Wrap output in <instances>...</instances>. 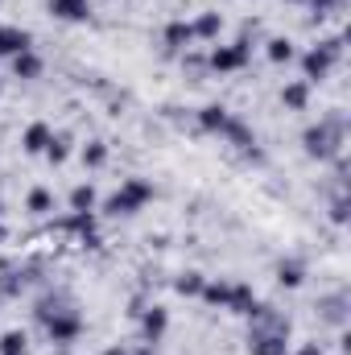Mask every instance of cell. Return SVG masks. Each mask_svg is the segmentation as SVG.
Segmentation results:
<instances>
[{
	"instance_id": "cell-25",
	"label": "cell",
	"mask_w": 351,
	"mask_h": 355,
	"mask_svg": "<svg viewBox=\"0 0 351 355\" xmlns=\"http://www.w3.org/2000/svg\"><path fill=\"white\" fill-rule=\"evenodd\" d=\"M50 207H54V198H50L46 190H33V194H29V211H33V215H46Z\"/></svg>"
},
{
	"instance_id": "cell-27",
	"label": "cell",
	"mask_w": 351,
	"mask_h": 355,
	"mask_svg": "<svg viewBox=\"0 0 351 355\" xmlns=\"http://www.w3.org/2000/svg\"><path fill=\"white\" fill-rule=\"evenodd\" d=\"M331 219H335V223H343V219H348V198H343V194L335 198V207H331Z\"/></svg>"
},
{
	"instance_id": "cell-19",
	"label": "cell",
	"mask_w": 351,
	"mask_h": 355,
	"mask_svg": "<svg viewBox=\"0 0 351 355\" xmlns=\"http://www.w3.org/2000/svg\"><path fill=\"white\" fill-rule=\"evenodd\" d=\"M219 12H203L198 21H194V37H211V33H219Z\"/></svg>"
},
{
	"instance_id": "cell-3",
	"label": "cell",
	"mask_w": 351,
	"mask_h": 355,
	"mask_svg": "<svg viewBox=\"0 0 351 355\" xmlns=\"http://www.w3.org/2000/svg\"><path fill=\"white\" fill-rule=\"evenodd\" d=\"M285 335H289V322H273V331H252L248 352H252V355H285V352H289Z\"/></svg>"
},
{
	"instance_id": "cell-24",
	"label": "cell",
	"mask_w": 351,
	"mask_h": 355,
	"mask_svg": "<svg viewBox=\"0 0 351 355\" xmlns=\"http://www.w3.org/2000/svg\"><path fill=\"white\" fill-rule=\"evenodd\" d=\"M71 207H75V211H91V207H95V190H91V186H75Z\"/></svg>"
},
{
	"instance_id": "cell-4",
	"label": "cell",
	"mask_w": 351,
	"mask_h": 355,
	"mask_svg": "<svg viewBox=\"0 0 351 355\" xmlns=\"http://www.w3.org/2000/svg\"><path fill=\"white\" fill-rule=\"evenodd\" d=\"M42 314H46V327H50V339L54 343H71L79 335V318L75 314H67V310H54V314L42 310Z\"/></svg>"
},
{
	"instance_id": "cell-20",
	"label": "cell",
	"mask_w": 351,
	"mask_h": 355,
	"mask_svg": "<svg viewBox=\"0 0 351 355\" xmlns=\"http://www.w3.org/2000/svg\"><path fill=\"white\" fill-rule=\"evenodd\" d=\"M46 153H50V162H54V166H62V162H67V153H71V137H50Z\"/></svg>"
},
{
	"instance_id": "cell-17",
	"label": "cell",
	"mask_w": 351,
	"mask_h": 355,
	"mask_svg": "<svg viewBox=\"0 0 351 355\" xmlns=\"http://www.w3.org/2000/svg\"><path fill=\"white\" fill-rule=\"evenodd\" d=\"M228 293H232V281H211V285H203V297H207L211 306H228Z\"/></svg>"
},
{
	"instance_id": "cell-7",
	"label": "cell",
	"mask_w": 351,
	"mask_h": 355,
	"mask_svg": "<svg viewBox=\"0 0 351 355\" xmlns=\"http://www.w3.org/2000/svg\"><path fill=\"white\" fill-rule=\"evenodd\" d=\"M228 310H232V314L252 318L261 306H257V297H252V289H248V285H232V293H228Z\"/></svg>"
},
{
	"instance_id": "cell-6",
	"label": "cell",
	"mask_w": 351,
	"mask_h": 355,
	"mask_svg": "<svg viewBox=\"0 0 351 355\" xmlns=\"http://www.w3.org/2000/svg\"><path fill=\"white\" fill-rule=\"evenodd\" d=\"M331 62H335V50H331V46H318V50H310V54H306V79H310V83L327 79Z\"/></svg>"
},
{
	"instance_id": "cell-5",
	"label": "cell",
	"mask_w": 351,
	"mask_h": 355,
	"mask_svg": "<svg viewBox=\"0 0 351 355\" xmlns=\"http://www.w3.org/2000/svg\"><path fill=\"white\" fill-rule=\"evenodd\" d=\"M248 62V42H236V46H219L211 50V67L215 71H240Z\"/></svg>"
},
{
	"instance_id": "cell-26",
	"label": "cell",
	"mask_w": 351,
	"mask_h": 355,
	"mask_svg": "<svg viewBox=\"0 0 351 355\" xmlns=\"http://www.w3.org/2000/svg\"><path fill=\"white\" fill-rule=\"evenodd\" d=\"M203 277L198 272H186V277H178V293H203Z\"/></svg>"
},
{
	"instance_id": "cell-10",
	"label": "cell",
	"mask_w": 351,
	"mask_h": 355,
	"mask_svg": "<svg viewBox=\"0 0 351 355\" xmlns=\"http://www.w3.org/2000/svg\"><path fill=\"white\" fill-rule=\"evenodd\" d=\"M228 120H232V112H228V107H219V103H211V107H203V112H198V124H203L207 132H223V128H228Z\"/></svg>"
},
{
	"instance_id": "cell-22",
	"label": "cell",
	"mask_w": 351,
	"mask_h": 355,
	"mask_svg": "<svg viewBox=\"0 0 351 355\" xmlns=\"http://www.w3.org/2000/svg\"><path fill=\"white\" fill-rule=\"evenodd\" d=\"M268 58H273V62H289V58H293V42L273 37V42H268Z\"/></svg>"
},
{
	"instance_id": "cell-28",
	"label": "cell",
	"mask_w": 351,
	"mask_h": 355,
	"mask_svg": "<svg viewBox=\"0 0 351 355\" xmlns=\"http://www.w3.org/2000/svg\"><path fill=\"white\" fill-rule=\"evenodd\" d=\"M335 8H343V0H314V12H318V17H327V12H335Z\"/></svg>"
},
{
	"instance_id": "cell-11",
	"label": "cell",
	"mask_w": 351,
	"mask_h": 355,
	"mask_svg": "<svg viewBox=\"0 0 351 355\" xmlns=\"http://www.w3.org/2000/svg\"><path fill=\"white\" fill-rule=\"evenodd\" d=\"M223 137H228L232 145H240V149H252V145H257V137H252V128H248L244 120H236V116L228 120V128H223Z\"/></svg>"
},
{
	"instance_id": "cell-12",
	"label": "cell",
	"mask_w": 351,
	"mask_h": 355,
	"mask_svg": "<svg viewBox=\"0 0 351 355\" xmlns=\"http://www.w3.org/2000/svg\"><path fill=\"white\" fill-rule=\"evenodd\" d=\"M50 124H29L25 128V153H46V145H50Z\"/></svg>"
},
{
	"instance_id": "cell-18",
	"label": "cell",
	"mask_w": 351,
	"mask_h": 355,
	"mask_svg": "<svg viewBox=\"0 0 351 355\" xmlns=\"http://www.w3.org/2000/svg\"><path fill=\"white\" fill-rule=\"evenodd\" d=\"M277 281H281V285H289V289H293V285H302V265H298V261H281Z\"/></svg>"
},
{
	"instance_id": "cell-13",
	"label": "cell",
	"mask_w": 351,
	"mask_h": 355,
	"mask_svg": "<svg viewBox=\"0 0 351 355\" xmlns=\"http://www.w3.org/2000/svg\"><path fill=\"white\" fill-rule=\"evenodd\" d=\"M12 71H17V79H37V75H42V58H37L33 50H25V54L12 58Z\"/></svg>"
},
{
	"instance_id": "cell-29",
	"label": "cell",
	"mask_w": 351,
	"mask_h": 355,
	"mask_svg": "<svg viewBox=\"0 0 351 355\" xmlns=\"http://www.w3.org/2000/svg\"><path fill=\"white\" fill-rule=\"evenodd\" d=\"M298 355H323V347H318V343H306V347H302Z\"/></svg>"
},
{
	"instance_id": "cell-21",
	"label": "cell",
	"mask_w": 351,
	"mask_h": 355,
	"mask_svg": "<svg viewBox=\"0 0 351 355\" xmlns=\"http://www.w3.org/2000/svg\"><path fill=\"white\" fill-rule=\"evenodd\" d=\"M103 162H108V145H103V141H91L87 149H83V166L95 170V166H103Z\"/></svg>"
},
{
	"instance_id": "cell-14",
	"label": "cell",
	"mask_w": 351,
	"mask_h": 355,
	"mask_svg": "<svg viewBox=\"0 0 351 355\" xmlns=\"http://www.w3.org/2000/svg\"><path fill=\"white\" fill-rule=\"evenodd\" d=\"M190 42H194V25L174 21V25L166 29V46H170V50H182V46H190Z\"/></svg>"
},
{
	"instance_id": "cell-1",
	"label": "cell",
	"mask_w": 351,
	"mask_h": 355,
	"mask_svg": "<svg viewBox=\"0 0 351 355\" xmlns=\"http://www.w3.org/2000/svg\"><path fill=\"white\" fill-rule=\"evenodd\" d=\"M306 153L310 157H331L339 145H343V120L339 116H331V120H323V124H314V128H306Z\"/></svg>"
},
{
	"instance_id": "cell-2",
	"label": "cell",
	"mask_w": 351,
	"mask_h": 355,
	"mask_svg": "<svg viewBox=\"0 0 351 355\" xmlns=\"http://www.w3.org/2000/svg\"><path fill=\"white\" fill-rule=\"evenodd\" d=\"M149 198H153V186H149L145 178H128V182L108 198V215H132V211H141Z\"/></svg>"
},
{
	"instance_id": "cell-16",
	"label": "cell",
	"mask_w": 351,
	"mask_h": 355,
	"mask_svg": "<svg viewBox=\"0 0 351 355\" xmlns=\"http://www.w3.org/2000/svg\"><path fill=\"white\" fill-rule=\"evenodd\" d=\"M306 99H310L306 83H289V87L281 91V103H285V107H293V112H302V107H306Z\"/></svg>"
},
{
	"instance_id": "cell-15",
	"label": "cell",
	"mask_w": 351,
	"mask_h": 355,
	"mask_svg": "<svg viewBox=\"0 0 351 355\" xmlns=\"http://www.w3.org/2000/svg\"><path fill=\"white\" fill-rule=\"evenodd\" d=\"M162 331H166V310H162V306H153V310L145 314V339H149V343H157V339H162Z\"/></svg>"
},
{
	"instance_id": "cell-30",
	"label": "cell",
	"mask_w": 351,
	"mask_h": 355,
	"mask_svg": "<svg viewBox=\"0 0 351 355\" xmlns=\"http://www.w3.org/2000/svg\"><path fill=\"white\" fill-rule=\"evenodd\" d=\"M4 236H8V232H4V227H0V240H4Z\"/></svg>"
},
{
	"instance_id": "cell-8",
	"label": "cell",
	"mask_w": 351,
	"mask_h": 355,
	"mask_svg": "<svg viewBox=\"0 0 351 355\" xmlns=\"http://www.w3.org/2000/svg\"><path fill=\"white\" fill-rule=\"evenodd\" d=\"M46 4L62 21H87V12H91V0H46Z\"/></svg>"
},
{
	"instance_id": "cell-23",
	"label": "cell",
	"mask_w": 351,
	"mask_h": 355,
	"mask_svg": "<svg viewBox=\"0 0 351 355\" xmlns=\"http://www.w3.org/2000/svg\"><path fill=\"white\" fill-rule=\"evenodd\" d=\"M0 355H25V335L21 331H8L0 339Z\"/></svg>"
},
{
	"instance_id": "cell-9",
	"label": "cell",
	"mask_w": 351,
	"mask_h": 355,
	"mask_svg": "<svg viewBox=\"0 0 351 355\" xmlns=\"http://www.w3.org/2000/svg\"><path fill=\"white\" fill-rule=\"evenodd\" d=\"M29 33L25 29H8V25H0V54H25L29 50Z\"/></svg>"
}]
</instances>
